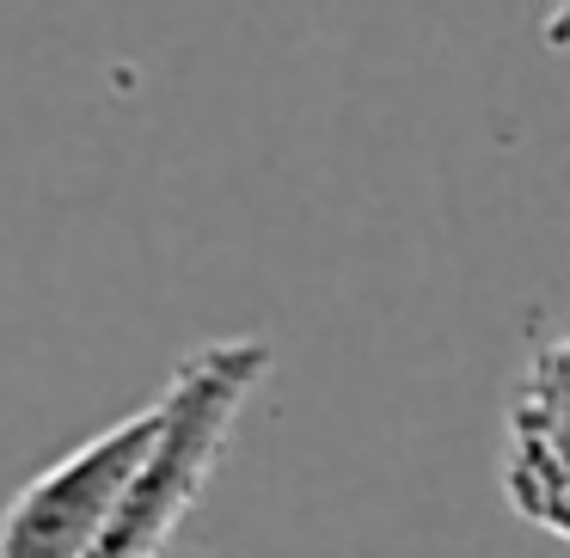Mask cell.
Segmentation results:
<instances>
[{"label":"cell","instance_id":"2","mask_svg":"<svg viewBox=\"0 0 570 558\" xmlns=\"http://www.w3.org/2000/svg\"><path fill=\"white\" fill-rule=\"evenodd\" d=\"M154 430H160V399L105 423L75 454L43 467L31 484H19L13 503L0 509V558H87L117 491L148 454Z\"/></svg>","mask_w":570,"mask_h":558},{"label":"cell","instance_id":"1","mask_svg":"<svg viewBox=\"0 0 570 558\" xmlns=\"http://www.w3.org/2000/svg\"><path fill=\"white\" fill-rule=\"evenodd\" d=\"M264 374H271L264 337H215L178 362V374L160 386V430L129 484L117 491L87 558H160L173 546V533L209 491L227 435Z\"/></svg>","mask_w":570,"mask_h":558},{"label":"cell","instance_id":"3","mask_svg":"<svg viewBox=\"0 0 570 558\" xmlns=\"http://www.w3.org/2000/svg\"><path fill=\"white\" fill-rule=\"evenodd\" d=\"M497 479L528 528L570 546V332L533 350L509 386Z\"/></svg>","mask_w":570,"mask_h":558},{"label":"cell","instance_id":"4","mask_svg":"<svg viewBox=\"0 0 570 558\" xmlns=\"http://www.w3.org/2000/svg\"><path fill=\"white\" fill-rule=\"evenodd\" d=\"M540 43L552 56H570V0H552V13L540 19Z\"/></svg>","mask_w":570,"mask_h":558}]
</instances>
